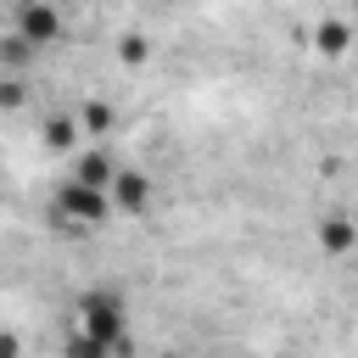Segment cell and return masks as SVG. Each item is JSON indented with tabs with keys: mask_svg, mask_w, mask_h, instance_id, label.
I'll return each instance as SVG.
<instances>
[{
	"mask_svg": "<svg viewBox=\"0 0 358 358\" xmlns=\"http://www.w3.org/2000/svg\"><path fill=\"white\" fill-rule=\"evenodd\" d=\"M313 241H319L330 257H347V252H358V224H352V218H341V213H330V218H319V224H313Z\"/></svg>",
	"mask_w": 358,
	"mask_h": 358,
	"instance_id": "277c9868",
	"label": "cell"
},
{
	"mask_svg": "<svg viewBox=\"0 0 358 358\" xmlns=\"http://www.w3.org/2000/svg\"><path fill=\"white\" fill-rule=\"evenodd\" d=\"M73 324H78V341H73V352H90V358H101V352H117V347H123L129 308H123V296H117V291H84V296H78V313H73Z\"/></svg>",
	"mask_w": 358,
	"mask_h": 358,
	"instance_id": "6da1fadb",
	"label": "cell"
},
{
	"mask_svg": "<svg viewBox=\"0 0 358 358\" xmlns=\"http://www.w3.org/2000/svg\"><path fill=\"white\" fill-rule=\"evenodd\" d=\"M313 45H319V56H341V50L352 45V28L330 17V22H319V34H313Z\"/></svg>",
	"mask_w": 358,
	"mask_h": 358,
	"instance_id": "52a82bcc",
	"label": "cell"
},
{
	"mask_svg": "<svg viewBox=\"0 0 358 358\" xmlns=\"http://www.w3.org/2000/svg\"><path fill=\"white\" fill-rule=\"evenodd\" d=\"M112 213H117V201H112L106 185L67 179V185L56 190V218H62V224H106Z\"/></svg>",
	"mask_w": 358,
	"mask_h": 358,
	"instance_id": "7a4b0ae2",
	"label": "cell"
},
{
	"mask_svg": "<svg viewBox=\"0 0 358 358\" xmlns=\"http://www.w3.org/2000/svg\"><path fill=\"white\" fill-rule=\"evenodd\" d=\"M73 179H90V185H106V190H112L117 168H112V157H106V151H84V157H78V168H73Z\"/></svg>",
	"mask_w": 358,
	"mask_h": 358,
	"instance_id": "8992f818",
	"label": "cell"
},
{
	"mask_svg": "<svg viewBox=\"0 0 358 358\" xmlns=\"http://www.w3.org/2000/svg\"><path fill=\"white\" fill-rule=\"evenodd\" d=\"M78 123H84L90 134H101V129H112V106H101V101H90V106L78 112Z\"/></svg>",
	"mask_w": 358,
	"mask_h": 358,
	"instance_id": "ba28073f",
	"label": "cell"
},
{
	"mask_svg": "<svg viewBox=\"0 0 358 358\" xmlns=\"http://www.w3.org/2000/svg\"><path fill=\"white\" fill-rule=\"evenodd\" d=\"M17 34L34 39V45H56L62 39V11L50 0H22L17 6Z\"/></svg>",
	"mask_w": 358,
	"mask_h": 358,
	"instance_id": "3957f363",
	"label": "cell"
},
{
	"mask_svg": "<svg viewBox=\"0 0 358 358\" xmlns=\"http://www.w3.org/2000/svg\"><path fill=\"white\" fill-rule=\"evenodd\" d=\"M45 134H50V145H73V123H67V117H50Z\"/></svg>",
	"mask_w": 358,
	"mask_h": 358,
	"instance_id": "9c48e42d",
	"label": "cell"
},
{
	"mask_svg": "<svg viewBox=\"0 0 358 358\" xmlns=\"http://www.w3.org/2000/svg\"><path fill=\"white\" fill-rule=\"evenodd\" d=\"M112 201H117V213H145V207H151V179L134 173V168H117V179H112Z\"/></svg>",
	"mask_w": 358,
	"mask_h": 358,
	"instance_id": "5b68a950",
	"label": "cell"
}]
</instances>
